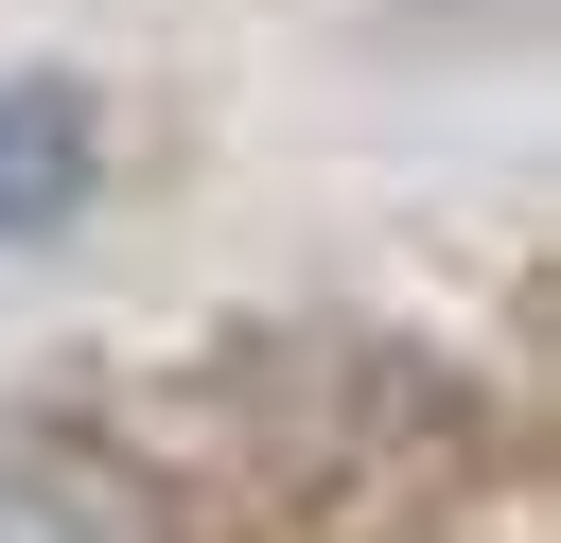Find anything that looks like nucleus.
<instances>
[{"label": "nucleus", "mask_w": 561, "mask_h": 543, "mask_svg": "<svg viewBox=\"0 0 561 543\" xmlns=\"http://www.w3.org/2000/svg\"><path fill=\"white\" fill-rule=\"evenodd\" d=\"M0 543H175L140 455H105L88 420H0Z\"/></svg>", "instance_id": "f257e3e1"}, {"label": "nucleus", "mask_w": 561, "mask_h": 543, "mask_svg": "<svg viewBox=\"0 0 561 543\" xmlns=\"http://www.w3.org/2000/svg\"><path fill=\"white\" fill-rule=\"evenodd\" d=\"M70 210H88V105L53 70H0V245H35Z\"/></svg>", "instance_id": "f03ea898"}]
</instances>
